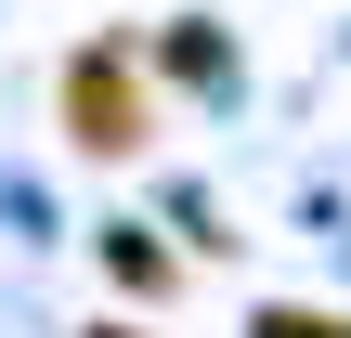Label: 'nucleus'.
Wrapping results in <instances>:
<instances>
[{
  "mask_svg": "<svg viewBox=\"0 0 351 338\" xmlns=\"http://www.w3.org/2000/svg\"><path fill=\"white\" fill-rule=\"evenodd\" d=\"M52 104H65V143L104 156V169L156 143V91H143V52H130V39H78V52L52 65Z\"/></svg>",
  "mask_w": 351,
  "mask_h": 338,
  "instance_id": "obj_1",
  "label": "nucleus"
},
{
  "mask_svg": "<svg viewBox=\"0 0 351 338\" xmlns=\"http://www.w3.org/2000/svg\"><path fill=\"white\" fill-rule=\"evenodd\" d=\"M104 274H117L130 300H169V287H182V261L156 248V221H104Z\"/></svg>",
  "mask_w": 351,
  "mask_h": 338,
  "instance_id": "obj_2",
  "label": "nucleus"
},
{
  "mask_svg": "<svg viewBox=\"0 0 351 338\" xmlns=\"http://www.w3.org/2000/svg\"><path fill=\"white\" fill-rule=\"evenodd\" d=\"M91 338H143V326H91Z\"/></svg>",
  "mask_w": 351,
  "mask_h": 338,
  "instance_id": "obj_4",
  "label": "nucleus"
},
{
  "mask_svg": "<svg viewBox=\"0 0 351 338\" xmlns=\"http://www.w3.org/2000/svg\"><path fill=\"white\" fill-rule=\"evenodd\" d=\"M247 338H351V313H300V300H261Z\"/></svg>",
  "mask_w": 351,
  "mask_h": 338,
  "instance_id": "obj_3",
  "label": "nucleus"
}]
</instances>
